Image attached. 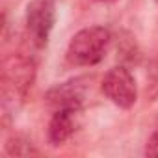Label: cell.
Segmentation results:
<instances>
[{
  "instance_id": "9c48e42d",
  "label": "cell",
  "mask_w": 158,
  "mask_h": 158,
  "mask_svg": "<svg viewBox=\"0 0 158 158\" xmlns=\"http://www.w3.org/2000/svg\"><path fill=\"white\" fill-rule=\"evenodd\" d=\"M145 154L152 156V158H158V127L151 132V136L145 143Z\"/></svg>"
},
{
  "instance_id": "8fae6325",
  "label": "cell",
  "mask_w": 158,
  "mask_h": 158,
  "mask_svg": "<svg viewBox=\"0 0 158 158\" xmlns=\"http://www.w3.org/2000/svg\"><path fill=\"white\" fill-rule=\"evenodd\" d=\"M156 2H158V0H156Z\"/></svg>"
},
{
  "instance_id": "6da1fadb",
  "label": "cell",
  "mask_w": 158,
  "mask_h": 158,
  "mask_svg": "<svg viewBox=\"0 0 158 158\" xmlns=\"http://www.w3.org/2000/svg\"><path fill=\"white\" fill-rule=\"evenodd\" d=\"M112 41L110 30L104 26H89L76 32L67 47V60L78 67H91L104 60Z\"/></svg>"
},
{
  "instance_id": "ba28073f",
  "label": "cell",
  "mask_w": 158,
  "mask_h": 158,
  "mask_svg": "<svg viewBox=\"0 0 158 158\" xmlns=\"http://www.w3.org/2000/svg\"><path fill=\"white\" fill-rule=\"evenodd\" d=\"M149 93L151 97H158V56L152 61V67L149 71Z\"/></svg>"
},
{
  "instance_id": "30bf717a",
  "label": "cell",
  "mask_w": 158,
  "mask_h": 158,
  "mask_svg": "<svg viewBox=\"0 0 158 158\" xmlns=\"http://www.w3.org/2000/svg\"><path fill=\"white\" fill-rule=\"evenodd\" d=\"M93 2H102V4H108V2H115V0H93Z\"/></svg>"
},
{
  "instance_id": "277c9868",
  "label": "cell",
  "mask_w": 158,
  "mask_h": 158,
  "mask_svg": "<svg viewBox=\"0 0 158 158\" xmlns=\"http://www.w3.org/2000/svg\"><path fill=\"white\" fill-rule=\"evenodd\" d=\"M56 23L54 0H32L26 8V30L37 48L47 47Z\"/></svg>"
},
{
  "instance_id": "7a4b0ae2",
  "label": "cell",
  "mask_w": 158,
  "mask_h": 158,
  "mask_svg": "<svg viewBox=\"0 0 158 158\" xmlns=\"http://www.w3.org/2000/svg\"><path fill=\"white\" fill-rule=\"evenodd\" d=\"M35 80V63L32 58L15 52L2 61V104L11 99L23 101Z\"/></svg>"
},
{
  "instance_id": "5b68a950",
  "label": "cell",
  "mask_w": 158,
  "mask_h": 158,
  "mask_svg": "<svg viewBox=\"0 0 158 158\" xmlns=\"http://www.w3.org/2000/svg\"><path fill=\"white\" fill-rule=\"evenodd\" d=\"M88 82L89 80L86 76L71 78V80L61 82V84L54 86L52 89H48L47 95H45V101L54 110H61V108L80 110L82 104L88 99V91H89V84Z\"/></svg>"
},
{
  "instance_id": "52a82bcc",
  "label": "cell",
  "mask_w": 158,
  "mask_h": 158,
  "mask_svg": "<svg viewBox=\"0 0 158 158\" xmlns=\"http://www.w3.org/2000/svg\"><path fill=\"white\" fill-rule=\"evenodd\" d=\"M6 152L10 156H34V154H39V149L30 138L15 134L6 141Z\"/></svg>"
},
{
  "instance_id": "3957f363",
  "label": "cell",
  "mask_w": 158,
  "mask_h": 158,
  "mask_svg": "<svg viewBox=\"0 0 158 158\" xmlns=\"http://www.w3.org/2000/svg\"><path fill=\"white\" fill-rule=\"evenodd\" d=\"M104 95L119 108H132L138 101V86L132 73L125 67V65H117L112 67L101 84Z\"/></svg>"
},
{
  "instance_id": "8992f818",
  "label": "cell",
  "mask_w": 158,
  "mask_h": 158,
  "mask_svg": "<svg viewBox=\"0 0 158 158\" xmlns=\"http://www.w3.org/2000/svg\"><path fill=\"white\" fill-rule=\"evenodd\" d=\"M80 110H71V108H61L56 110L50 123H48V141L50 145H61L65 143L76 127V115Z\"/></svg>"
}]
</instances>
